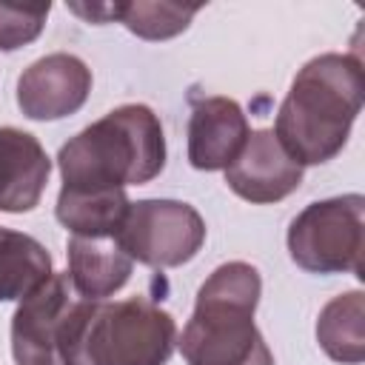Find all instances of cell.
I'll return each instance as SVG.
<instances>
[{"label":"cell","instance_id":"1","mask_svg":"<svg viewBox=\"0 0 365 365\" xmlns=\"http://www.w3.org/2000/svg\"><path fill=\"white\" fill-rule=\"evenodd\" d=\"M362 111V63L356 54H319L311 57L294 77L285 100L279 103L274 137L291 160L319 165L334 160L348 137L356 114Z\"/></svg>","mask_w":365,"mask_h":365},{"label":"cell","instance_id":"2","mask_svg":"<svg viewBox=\"0 0 365 365\" xmlns=\"http://www.w3.org/2000/svg\"><path fill=\"white\" fill-rule=\"evenodd\" d=\"M57 168L71 191L145 185L165 168L160 117L143 103L117 106L60 145Z\"/></svg>","mask_w":365,"mask_h":365},{"label":"cell","instance_id":"3","mask_svg":"<svg viewBox=\"0 0 365 365\" xmlns=\"http://www.w3.org/2000/svg\"><path fill=\"white\" fill-rule=\"evenodd\" d=\"M262 279L251 262L234 259L200 285L194 314L177 336L188 365H274L271 348L254 325Z\"/></svg>","mask_w":365,"mask_h":365},{"label":"cell","instance_id":"4","mask_svg":"<svg viewBox=\"0 0 365 365\" xmlns=\"http://www.w3.org/2000/svg\"><path fill=\"white\" fill-rule=\"evenodd\" d=\"M177 348L174 317L145 297L80 299L63 336L66 365H165Z\"/></svg>","mask_w":365,"mask_h":365},{"label":"cell","instance_id":"5","mask_svg":"<svg viewBox=\"0 0 365 365\" xmlns=\"http://www.w3.org/2000/svg\"><path fill=\"white\" fill-rule=\"evenodd\" d=\"M365 197L342 194L305 205L288 225V254L308 274L362 277Z\"/></svg>","mask_w":365,"mask_h":365},{"label":"cell","instance_id":"6","mask_svg":"<svg viewBox=\"0 0 365 365\" xmlns=\"http://www.w3.org/2000/svg\"><path fill=\"white\" fill-rule=\"evenodd\" d=\"M123 251L148 268H177L197 257L205 242L200 211L180 200H137L117 228Z\"/></svg>","mask_w":365,"mask_h":365},{"label":"cell","instance_id":"7","mask_svg":"<svg viewBox=\"0 0 365 365\" xmlns=\"http://www.w3.org/2000/svg\"><path fill=\"white\" fill-rule=\"evenodd\" d=\"M80 299L66 271L51 274L40 288L23 297L11 317L14 365H66L63 336Z\"/></svg>","mask_w":365,"mask_h":365},{"label":"cell","instance_id":"8","mask_svg":"<svg viewBox=\"0 0 365 365\" xmlns=\"http://www.w3.org/2000/svg\"><path fill=\"white\" fill-rule=\"evenodd\" d=\"M88 94L91 68L66 51L34 60L17 80V106L29 120H63L80 111Z\"/></svg>","mask_w":365,"mask_h":365},{"label":"cell","instance_id":"9","mask_svg":"<svg viewBox=\"0 0 365 365\" xmlns=\"http://www.w3.org/2000/svg\"><path fill=\"white\" fill-rule=\"evenodd\" d=\"M225 182L245 202L268 205L299 188L302 165L288 157L271 128H257L248 134L237 160L225 168Z\"/></svg>","mask_w":365,"mask_h":365},{"label":"cell","instance_id":"10","mask_svg":"<svg viewBox=\"0 0 365 365\" xmlns=\"http://www.w3.org/2000/svg\"><path fill=\"white\" fill-rule=\"evenodd\" d=\"M248 117L231 97H202L188 117V163L197 171L228 168L248 140Z\"/></svg>","mask_w":365,"mask_h":365},{"label":"cell","instance_id":"11","mask_svg":"<svg viewBox=\"0 0 365 365\" xmlns=\"http://www.w3.org/2000/svg\"><path fill=\"white\" fill-rule=\"evenodd\" d=\"M51 160L40 140L23 128L0 125V211L26 214L40 205Z\"/></svg>","mask_w":365,"mask_h":365},{"label":"cell","instance_id":"12","mask_svg":"<svg viewBox=\"0 0 365 365\" xmlns=\"http://www.w3.org/2000/svg\"><path fill=\"white\" fill-rule=\"evenodd\" d=\"M134 271V259L123 251L117 237H71L68 240V279L83 299H108Z\"/></svg>","mask_w":365,"mask_h":365},{"label":"cell","instance_id":"13","mask_svg":"<svg viewBox=\"0 0 365 365\" xmlns=\"http://www.w3.org/2000/svg\"><path fill=\"white\" fill-rule=\"evenodd\" d=\"M317 342L334 362L359 365L365 359V294L359 288L322 305L317 319Z\"/></svg>","mask_w":365,"mask_h":365},{"label":"cell","instance_id":"14","mask_svg":"<svg viewBox=\"0 0 365 365\" xmlns=\"http://www.w3.org/2000/svg\"><path fill=\"white\" fill-rule=\"evenodd\" d=\"M128 211L125 188L111 191H71L60 188L54 217L71 237H114Z\"/></svg>","mask_w":365,"mask_h":365},{"label":"cell","instance_id":"15","mask_svg":"<svg viewBox=\"0 0 365 365\" xmlns=\"http://www.w3.org/2000/svg\"><path fill=\"white\" fill-rule=\"evenodd\" d=\"M51 254L23 231L0 228V302L29 297L51 277Z\"/></svg>","mask_w":365,"mask_h":365},{"label":"cell","instance_id":"16","mask_svg":"<svg viewBox=\"0 0 365 365\" xmlns=\"http://www.w3.org/2000/svg\"><path fill=\"white\" fill-rule=\"evenodd\" d=\"M200 6L180 3H117V20L143 40H168L188 29Z\"/></svg>","mask_w":365,"mask_h":365},{"label":"cell","instance_id":"17","mask_svg":"<svg viewBox=\"0 0 365 365\" xmlns=\"http://www.w3.org/2000/svg\"><path fill=\"white\" fill-rule=\"evenodd\" d=\"M46 6H11L0 3V51H14L29 43H34L46 26L48 17Z\"/></svg>","mask_w":365,"mask_h":365}]
</instances>
